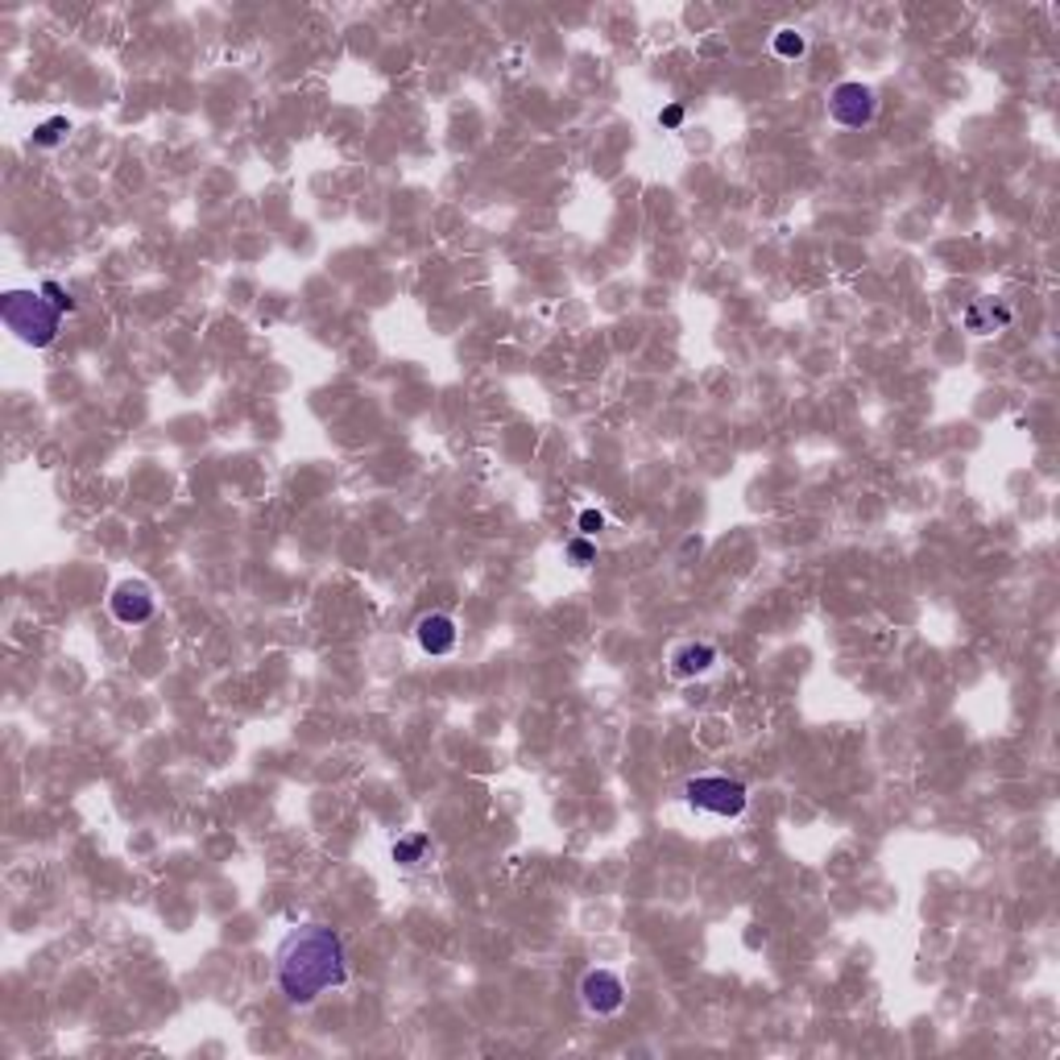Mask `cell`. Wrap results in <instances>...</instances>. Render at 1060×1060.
I'll list each match as a JSON object with an SVG mask.
<instances>
[{"label":"cell","mask_w":1060,"mask_h":1060,"mask_svg":"<svg viewBox=\"0 0 1060 1060\" xmlns=\"http://www.w3.org/2000/svg\"><path fill=\"white\" fill-rule=\"evenodd\" d=\"M274 982L290 1007H311L319 994L349 982L344 936L328 924H299L274 952Z\"/></svg>","instance_id":"cell-1"},{"label":"cell","mask_w":1060,"mask_h":1060,"mask_svg":"<svg viewBox=\"0 0 1060 1060\" xmlns=\"http://www.w3.org/2000/svg\"><path fill=\"white\" fill-rule=\"evenodd\" d=\"M0 319L25 349H50L59 336V324H63V311L54 307L42 290H4L0 294Z\"/></svg>","instance_id":"cell-2"},{"label":"cell","mask_w":1060,"mask_h":1060,"mask_svg":"<svg viewBox=\"0 0 1060 1060\" xmlns=\"http://www.w3.org/2000/svg\"><path fill=\"white\" fill-rule=\"evenodd\" d=\"M684 799L696 808V812L733 820L746 812L750 792H746L742 779H729V774H696V779H687L684 783Z\"/></svg>","instance_id":"cell-3"},{"label":"cell","mask_w":1060,"mask_h":1060,"mask_svg":"<svg viewBox=\"0 0 1060 1060\" xmlns=\"http://www.w3.org/2000/svg\"><path fill=\"white\" fill-rule=\"evenodd\" d=\"M829 116L837 121L841 129H866L879 116V96H874V88L858 84V79H845V84L829 91Z\"/></svg>","instance_id":"cell-4"},{"label":"cell","mask_w":1060,"mask_h":1060,"mask_svg":"<svg viewBox=\"0 0 1060 1060\" xmlns=\"http://www.w3.org/2000/svg\"><path fill=\"white\" fill-rule=\"evenodd\" d=\"M580 1002L596 1019L618 1015L621 1007H626V982L614 970H589L580 977Z\"/></svg>","instance_id":"cell-5"},{"label":"cell","mask_w":1060,"mask_h":1060,"mask_svg":"<svg viewBox=\"0 0 1060 1060\" xmlns=\"http://www.w3.org/2000/svg\"><path fill=\"white\" fill-rule=\"evenodd\" d=\"M109 609L121 626H141V621L154 618V609H157L154 589H150L146 580H121L109 596Z\"/></svg>","instance_id":"cell-6"},{"label":"cell","mask_w":1060,"mask_h":1060,"mask_svg":"<svg viewBox=\"0 0 1060 1060\" xmlns=\"http://www.w3.org/2000/svg\"><path fill=\"white\" fill-rule=\"evenodd\" d=\"M721 662V651L712 646V642H680L676 651H671V659H667V671L676 676V680H701V676H708L712 667Z\"/></svg>","instance_id":"cell-7"},{"label":"cell","mask_w":1060,"mask_h":1060,"mask_svg":"<svg viewBox=\"0 0 1060 1060\" xmlns=\"http://www.w3.org/2000/svg\"><path fill=\"white\" fill-rule=\"evenodd\" d=\"M456 639H460V630H456L452 614H422L415 621V642H419L427 655H452Z\"/></svg>","instance_id":"cell-8"},{"label":"cell","mask_w":1060,"mask_h":1060,"mask_svg":"<svg viewBox=\"0 0 1060 1060\" xmlns=\"http://www.w3.org/2000/svg\"><path fill=\"white\" fill-rule=\"evenodd\" d=\"M966 328L973 331V336H990V331H1002L1015 315H1011V307L1007 303H998V299H977V303H970L966 307Z\"/></svg>","instance_id":"cell-9"},{"label":"cell","mask_w":1060,"mask_h":1060,"mask_svg":"<svg viewBox=\"0 0 1060 1060\" xmlns=\"http://www.w3.org/2000/svg\"><path fill=\"white\" fill-rule=\"evenodd\" d=\"M427 845H431V837H427V833H411V837H398L394 849H390V858H394L398 866H419L422 854H427Z\"/></svg>","instance_id":"cell-10"},{"label":"cell","mask_w":1060,"mask_h":1060,"mask_svg":"<svg viewBox=\"0 0 1060 1060\" xmlns=\"http://www.w3.org/2000/svg\"><path fill=\"white\" fill-rule=\"evenodd\" d=\"M771 50L779 54V59H804V50H808V38H804L799 29H774Z\"/></svg>","instance_id":"cell-11"},{"label":"cell","mask_w":1060,"mask_h":1060,"mask_svg":"<svg viewBox=\"0 0 1060 1060\" xmlns=\"http://www.w3.org/2000/svg\"><path fill=\"white\" fill-rule=\"evenodd\" d=\"M66 132H71V125H66V116H50V121H42L38 129H34V146H42V150H54V146H63Z\"/></svg>","instance_id":"cell-12"},{"label":"cell","mask_w":1060,"mask_h":1060,"mask_svg":"<svg viewBox=\"0 0 1060 1060\" xmlns=\"http://www.w3.org/2000/svg\"><path fill=\"white\" fill-rule=\"evenodd\" d=\"M564 552H568V559H572L576 568H589V564L596 559V543L593 539H584V534H576V539H568Z\"/></svg>","instance_id":"cell-13"},{"label":"cell","mask_w":1060,"mask_h":1060,"mask_svg":"<svg viewBox=\"0 0 1060 1060\" xmlns=\"http://www.w3.org/2000/svg\"><path fill=\"white\" fill-rule=\"evenodd\" d=\"M38 290H42L46 299H50V303H54V307L63 311V315H71V311H79V303H75V299H71V294H66V290L59 287V282H54V278H46V282H42V287H38Z\"/></svg>","instance_id":"cell-14"},{"label":"cell","mask_w":1060,"mask_h":1060,"mask_svg":"<svg viewBox=\"0 0 1060 1060\" xmlns=\"http://www.w3.org/2000/svg\"><path fill=\"white\" fill-rule=\"evenodd\" d=\"M576 527H580V534H584V539H593V534H601V530H605V514H601V509H580Z\"/></svg>","instance_id":"cell-15"},{"label":"cell","mask_w":1060,"mask_h":1060,"mask_svg":"<svg viewBox=\"0 0 1060 1060\" xmlns=\"http://www.w3.org/2000/svg\"><path fill=\"white\" fill-rule=\"evenodd\" d=\"M659 125L662 129H680V125H684V104H667V109L659 112Z\"/></svg>","instance_id":"cell-16"}]
</instances>
